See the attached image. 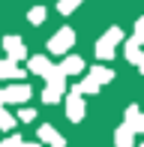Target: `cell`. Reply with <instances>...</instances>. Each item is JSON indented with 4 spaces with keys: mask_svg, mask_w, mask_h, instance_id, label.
<instances>
[{
    "mask_svg": "<svg viewBox=\"0 0 144 147\" xmlns=\"http://www.w3.org/2000/svg\"><path fill=\"white\" fill-rule=\"evenodd\" d=\"M45 81H48V84H45V90H42V99H45L48 105L60 102V96L66 93V75H63L57 66H51L48 75H45Z\"/></svg>",
    "mask_w": 144,
    "mask_h": 147,
    "instance_id": "1",
    "label": "cell"
},
{
    "mask_svg": "<svg viewBox=\"0 0 144 147\" xmlns=\"http://www.w3.org/2000/svg\"><path fill=\"white\" fill-rule=\"evenodd\" d=\"M120 39H123V33H120V27H108V33L102 39H96V57L99 60H111L117 54V45H120Z\"/></svg>",
    "mask_w": 144,
    "mask_h": 147,
    "instance_id": "2",
    "label": "cell"
},
{
    "mask_svg": "<svg viewBox=\"0 0 144 147\" xmlns=\"http://www.w3.org/2000/svg\"><path fill=\"white\" fill-rule=\"evenodd\" d=\"M72 45H75V33H72V27H60L54 33V36L48 39V54H69Z\"/></svg>",
    "mask_w": 144,
    "mask_h": 147,
    "instance_id": "3",
    "label": "cell"
},
{
    "mask_svg": "<svg viewBox=\"0 0 144 147\" xmlns=\"http://www.w3.org/2000/svg\"><path fill=\"white\" fill-rule=\"evenodd\" d=\"M84 99H81V90H78V84H72V90L66 93V117L72 123H81L84 120Z\"/></svg>",
    "mask_w": 144,
    "mask_h": 147,
    "instance_id": "4",
    "label": "cell"
},
{
    "mask_svg": "<svg viewBox=\"0 0 144 147\" xmlns=\"http://www.w3.org/2000/svg\"><path fill=\"white\" fill-rule=\"evenodd\" d=\"M30 96H33V90H30V84H12V87H6V90H0V102H3V105H24V102H27V99Z\"/></svg>",
    "mask_w": 144,
    "mask_h": 147,
    "instance_id": "5",
    "label": "cell"
},
{
    "mask_svg": "<svg viewBox=\"0 0 144 147\" xmlns=\"http://www.w3.org/2000/svg\"><path fill=\"white\" fill-rule=\"evenodd\" d=\"M3 48H6V57L15 60V63H21V60L27 57V48H24V39L21 36H6L3 39Z\"/></svg>",
    "mask_w": 144,
    "mask_h": 147,
    "instance_id": "6",
    "label": "cell"
},
{
    "mask_svg": "<svg viewBox=\"0 0 144 147\" xmlns=\"http://www.w3.org/2000/svg\"><path fill=\"white\" fill-rule=\"evenodd\" d=\"M39 141L48 147H66V138L54 129V126H39Z\"/></svg>",
    "mask_w": 144,
    "mask_h": 147,
    "instance_id": "7",
    "label": "cell"
},
{
    "mask_svg": "<svg viewBox=\"0 0 144 147\" xmlns=\"http://www.w3.org/2000/svg\"><path fill=\"white\" fill-rule=\"evenodd\" d=\"M57 69H60L63 75H81L84 72V60L78 54H63V63L57 66Z\"/></svg>",
    "mask_w": 144,
    "mask_h": 147,
    "instance_id": "8",
    "label": "cell"
},
{
    "mask_svg": "<svg viewBox=\"0 0 144 147\" xmlns=\"http://www.w3.org/2000/svg\"><path fill=\"white\" fill-rule=\"evenodd\" d=\"M123 123H126L132 132H144V114H141L138 105H129L126 108V120H123Z\"/></svg>",
    "mask_w": 144,
    "mask_h": 147,
    "instance_id": "9",
    "label": "cell"
},
{
    "mask_svg": "<svg viewBox=\"0 0 144 147\" xmlns=\"http://www.w3.org/2000/svg\"><path fill=\"white\" fill-rule=\"evenodd\" d=\"M27 69L33 72V75H42V78H45V75H48V69H51V60L45 57V54H36V57L27 60Z\"/></svg>",
    "mask_w": 144,
    "mask_h": 147,
    "instance_id": "10",
    "label": "cell"
},
{
    "mask_svg": "<svg viewBox=\"0 0 144 147\" xmlns=\"http://www.w3.org/2000/svg\"><path fill=\"white\" fill-rule=\"evenodd\" d=\"M114 144L117 147H135V132L129 129L126 123H120V129L114 132Z\"/></svg>",
    "mask_w": 144,
    "mask_h": 147,
    "instance_id": "11",
    "label": "cell"
},
{
    "mask_svg": "<svg viewBox=\"0 0 144 147\" xmlns=\"http://www.w3.org/2000/svg\"><path fill=\"white\" fill-rule=\"evenodd\" d=\"M21 75H24V72L18 69L15 60H9V57L0 60V78H3V81H12V78H21Z\"/></svg>",
    "mask_w": 144,
    "mask_h": 147,
    "instance_id": "12",
    "label": "cell"
},
{
    "mask_svg": "<svg viewBox=\"0 0 144 147\" xmlns=\"http://www.w3.org/2000/svg\"><path fill=\"white\" fill-rule=\"evenodd\" d=\"M123 57H126L129 63H138V60L144 57V51H141V42H135V39H129V42L123 45Z\"/></svg>",
    "mask_w": 144,
    "mask_h": 147,
    "instance_id": "13",
    "label": "cell"
},
{
    "mask_svg": "<svg viewBox=\"0 0 144 147\" xmlns=\"http://www.w3.org/2000/svg\"><path fill=\"white\" fill-rule=\"evenodd\" d=\"M87 75H93V81L99 84V87H102V84H108V81H114V72H111L108 66H93Z\"/></svg>",
    "mask_w": 144,
    "mask_h": 147,
    "instance_id": "14",
    "label": "cell"
},
{
    "mask_svg": "<svg viewBox=\"0 0 144 147\" xmlns=\"http://www.w3.org/2000/svg\"><path fill=\"white\" fill-rule=\"evenodd\" d=\"M0 129H3V132H12V129H15V117L3 108V102H0Z\"/></svg>",
    "mask_w": 144,
    "mask_h": 147,
    "instance_id": "15",
    "label": "cell"
},
{
    "mask_svg": "<svg viewBox=\"0 0 144 147\" xmlns=\"http://www.w3.org/2000/svg\"><path fill=\"white\" fill-rule=\"evenodd\" d=\"M81 3L84 0H60V3H57V12H60V15H69V12H75Z\"/></svg>",
    "mask_w": 144,
    "mask_h": 147,
    "instance_id": "16",
    "label": "cell"
},
{
    "mask_svg": "<svg viewBox=\"0 0 144 147\" xmlns=\"http://www.w3.org/2000/svg\"><path fill=\"white\" fill-rule=\"evenodd\" d=\"M0 147H39V144H27L24 138H18V135H9L6 141H0Z\"/></svg>",
    "mask_w": 144,
    "mask_h": 147,
    "instance_id": "17",
    "label": "cell"
},
{
    "mask_svg": "<svg viewBox=\"0 0 144 147\" xmlns=\"http://www.w3.org/2000/svg\"><path fill=\"white\" fill-rule=\"evenodd\" d=\"M27 18H30V24H42L45 21V6H33Z\"/></svg>",
    "mask_w": 144,
    "mask_h": 147,
    "instance_id": "18",
    "label": "cell"
},
{
    "mask_svg": "<svg viewBox=\"0 0 144 147\" xmlns=\"http://www.w3.org/2000/svg\"><path fill=\"white\" fill-rule=\"evenodd\" d=\"M132 39H135V42H141V45H144V15L138 18V21H135V36H132Z\"/></svg>",
    "mask_w": 144,
    "mask_h": 147,
    "instance_id": "19",
    "label": "cell"
},
{
    "mask_svg": "<svg viewBox=\"0 0 144 147\" xmlns=\"http://www.w3.org/2000/svg\"><path fill=\"white\" fill-rule=\"evenodd\" d=\"M18 120H21V123H30V120H36V111L33 108H21L18 111Z\"/></svg>",
    "mask_w": 144,
    "mask_h": 147,
    "instance_id": "20",
    "label": "cell"
},
{
    "mask_svg": "<svg viewBox=\"0 0 144 147\" xmlns=\"http://www.w3.org/2000/svg\"><path fill=\"white\" fill-rule=\"evenodd\" d=\"M135 66H138V69H141V75H144V57L138 60V63H135Z\"/></svg>",
    "mask_w": 144,
    "mask_h": 147,
    "instance_id": "21",
    "label": "cell"
},
{
    "mask_svg": "<svg viewBox=\"0 0 144 147\" xmlns=\"http://www.w3.org/2000/svg\"><path fill=\"white\" fill-rule=\"evenodd\" d=\"M135 147H144V144H135Z\"/></svg>",
    "mask_w": 144,
    "mask_h": 147,
    "instance_id": "22",
    "label": "cell"
}]
</instances>
